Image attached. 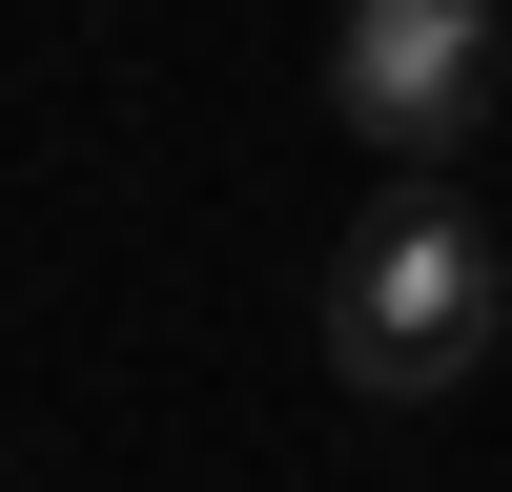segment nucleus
I'll list each match as a JSON object with an SVG mask.
<instances>
[{"instance_id": "nucleus-1", "label": "nucleus", "mask_w": 512, "mask_h": 492, "mask_svg": "<svg viewBox=\"0 0 512 492\" xmlns=\"http://www.w3.org/2000/svg\"><path fill=\"white\" fill-rule=\"evenodd\" d=\"M492 328H512V246H492L451 185H390L349 246H328V369H349L369 410L472 390V369H492Z\"/></svg>"}, {"instance_id": "nucleus-2", "label": "nucleus", "mask_w": 512, "mask_h": 492, "mask_svg": "<svg viewBox=\"0 0 512 492\" xmlns=\"http://www.w3.org/2000/svg\"><path fill=\"white\" fill-rule=\"evenodd\" d=\"M512 103V0H349L328 21V123H349L390 185H451Z\"/></svg>"}]
</instances>
